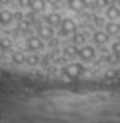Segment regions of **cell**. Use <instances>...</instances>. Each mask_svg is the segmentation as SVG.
<instances>
[{"label":"cell","mask_w":120,"mask_h":123,"mask_svg":"<svg viewBox=\"0 0 120 123\" xmlns=\"http://www.w3.org/2000/svg\"><path fill=\"white\" fill-rule=\"evenodd\" d=\"M60 74H62L65 79L69 80H74V79H79V77H82L86 74V68L82 63H79V62H74V63H67L62 67V70H60Z\"/></svg>","instance_id":"cell-1"},{"label":"cell","mask_w":120,"mask_h":123,"mask_svg":"<svg viewBox=\"0 0 120 123\" xmlns=\"http://www.w3.org/2000/svg\"><path fill=\"white\" fill-rule=\"evenodd\" d=\"M77 31V22L74 21L72 17H64L62 22H60V36L65 38V36H72L74 33Z\"/></svg>","instance_id":"cell-2"},{"label":"cell","mask_w":120,"mask_h":123,"mask_svg":"<svg viewBox=\"0 0 120 123\" xmlns=\"http://www.w3.org/2000/svg\"><path fill=\"white\" fill-rule=\"evenodd\" d=\"M77 58L81 62H93L96 58V48L93 44H82V46H79Z\"/></svg>","instance_id":"cell-3"},{"label":"cell","mask_w":120,"mask_h":123,"mask_svg":"<svg viewBox=\"0 0 120 123\" xmlns=\"http://www.w3.org/2000/svg\"><path fill=\"white\" fill-rule=\"evenodd\" d=\"M45 48V41L40 36H29L26 39V50L31 51V53H38Z\"/></svg>","instance_id":"cell-4"},{"label":"cell","mask_w":120,"mask_h":123,"mask_svg":"<svg viewBox=\"0 0 120 123\" xmlns=\"http://www.w3.org/2000/svg\"><path fill=\"white\" fill-rule=\"evenodd\" d=\"M108 39H110V36L107 34V31H105V29H96L94 33L91 34V41H93V44H98V46L107 44Z\"/></svg>","instance_id":"cell-5"},{"label":"cell","mask_w":120,"mask_h":123,"mask_svg":"<svg viewBox=\"0 0 120 123\" xmlns=\"http://www.w3.org/2000/svg\"><path fill=\"white\" fill-rule=\"evenodd\" d=\"M105 17L108 21H118L120 19V7L117 4H110L105 9Z\"/></svg>","instance_id":"cell-6"},{"label":"cell","mask_w":120,"mask_h":123,"mask_svg":"<svg viewBox=\"0 0 120 123\" xmlns=\"http://www.w3.org/2000/svg\"><path fill=\"white\" fill-rule=\"evenodd\" d=\"M62 15H60L58 12H52V14H47V15H45V17H43V21H45V24H47V26H52V27H60V22H62Z\"/></svg>","instance_id":"cell-7"},{"label":"cell","mask_w":120,"mask_h":123,"mask_svg":"<svg viewBox=\"0 0 120 123\" xmlns=\"http://www.w3.org/2000/svg\"><path fill=\"white\" fill-rule=\"evenodd\" d=\"M36 31H38V36H40L41 39L50 41V39L55 38V29H53L52 26H47V24H45V26H40Z\"/></svg>","instance_id":"cell-8"},{"label":"cell","mask_w":120,"mask_h":123,"mask_svg":"<svg viewBox=\"0 0 120 123\" xmlns=\"http://www.w3.org/2000/svg\"><path fill=\"white\" fill-rule=\"evenodd\" d=\"M87 5H89L87 0H69V2H67V7L70 10H74V12H77V14H81L82 10H86Z\"/></svg>","instance_id":"cell-9"},{"label":"cell","mask_w":120,"mask_h":123,"mask_svg":"<svg viewBox=\"0 0 120 123\" xmlns=\"http://www.w3.org/2000/svg\"><path fill=\"white\" fill-rule=\"evenodd\" d=\"M14 22V12H10L9 9H0V26L5 27L10 26Z\"/></svg>","instance_id":"cell-10"},{"label":"cell","mask_w":120,"mask_h":123,"mask_svg":"<svg viewBox=\"0 0 120 123\" xmlns=\"http://www.w3.org/2000/svg\"><path fill=\"white\" fill-rule=\"evenodd\" d=\"M105 31L108 36H120V22L117 21H108L105 24Z\"/></svg>","instance_id":"cell-11"},{"label":"cell","mask_w":120,"mask_h":123,"mask_svg":"<svg viewBox=\"0 0 120 123\" xmlns=\"http://www.w3.org/2000/svg\"><path fill=\"white\" fill-rule=\"evenodd\" d=\"M86 41H87V34L82 33V31H76L70 36V43L76 44V46H82V44H86Z\"/></svg>","instance_id":"cell-12"},{"label":"cell","mask_w":120,"mask_h":123,"mask_svg":"<svg viewBox=\"0 0 120 123\" xmlns=\"http://www.w3.org/2000/svg\"><path fill=\"white\" fill-rule=\"evenodd\" d=\"M77 51H79V46L72 44V43L62 48V53H64V56H67V58H77Z\"/></svg>","instance_id":"cell-13"},{"label":"cell","mask_w":120,"mask_h":123,"mask_svg":"<svg viewBox=\"0 0 120 123\" xmlns=\"http://www.w3.org/2000/svg\"><path fill=\"white\" fill-rule=\"evenodd\" d=\"M10 62L14 65H22V63H26V55L21 50H16L10 53Z\"/></svg>","instance_id":"cell-14"},{"label":"cell","mask_w":120,"mask_h":123,"mask_svg":"<svg viewBox=\"0 0 120 123\" xmlns=\"http://www.w3.org/2000/svg\"><path fill=\"white\" fill-rule=\"evenodd\" d=\"M26 63H27V65H31V67H36V65L41 63V56L36 55V53H33V55L26 56Z\"/></svg>","instance_id":"cell-15"},{"label":"cell","mask_w":120,"mask_h":123,"mask_svg":"<svg viewBox=\"0 0 120 123\" xmlns=\"http://www.w3.org/2000/svg\"><path fill=\"white\" fill-rule=\"evenodd\" d=\"M31 9L36 10V12H43L45 9H47V0H33Z\"/></svg>","instance_id":"cell-16"},{"label":"cell","mask_w":120,"mask_h":123,"mask_svg":"<svg viewBox=\"0 0 120 123\" xmlns=\"http://www.w3.org/2000/svg\"><path fill=\"white\" fill-rule=\"evenodd\" d=\"M103 75H105V79L112 80V79H117V77H118V70H115V68H108Z\"/></svg>","instance_id":"cell-17"},{"label":"cell","mask_w":120,"mask_h":123,"mask_svg":"<svg viewBox=\"0 0 120 123\" xmlns=\"http://www.w3.org/2000/svg\"><path fill=\"white\" fill-rule=\"evenodd\" d=\"M110 50H112V53L120 60V41H115V43L112 44V48H110Z\"/></svg>","instance_id":"cell-18"},{"label":"cell","mask_w":120,"mask_h":123,"mask_svg":"<svg viewBox=\"0 0 120 123\" xmlns=\"http://www.w3.org/2000/svg\"><path fill=\"white\" fill-rule=\"evenodd\" d=\"M16 2L21 9H31V5H33V0H16Z\"/></svg>","instance_id":"cell-19"},{"label":"cell","mask_w":120,"mask_h":123,"mask_svg":"<svg viewBox=\"0 0 120 123\" xmlns=\"http://www.w3.org/2000/svg\"><path fill=\"white\" fill-rule=\"evenodd\" d=\"M22 19H24V14H22L21 10L14 12V21H16V22H19V21H22Z\"/></svg>","instance_id":"cell-20"},{"label":"cell","mask_w":120,"mask_h":123,"mask_svg":"<svg viewBox=\"0 0 120 123\" xmlns=\"http://www.w3.org/2000/svg\"><path fill=\"white\" fill-rule=\"evenodd\" d=\"M47 4H50V5H53V7H57V5L62 4V0H47Z\"/></svg>","instance_id":"cell-21"}]
</instances>
